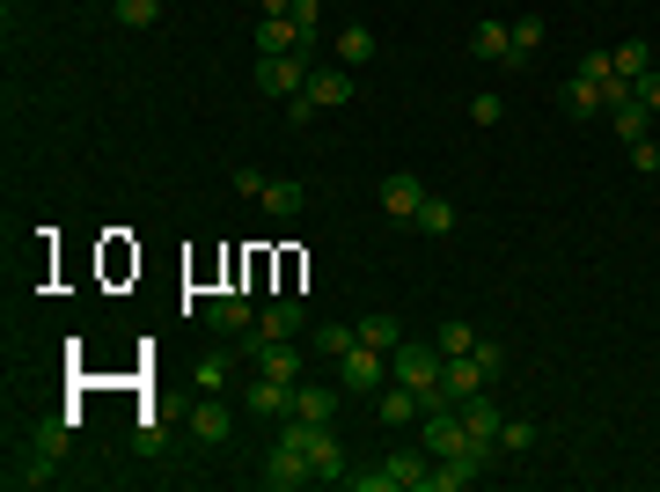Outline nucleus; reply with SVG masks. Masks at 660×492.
Returning a JSON list of instances; mask_svg holds the SVG:
<instances>
[{"label":"nucleus","mask_w":660,"mask_h":492,"mask_svg":"<svg viewBox=\"0 0 660 492\" xmlns=\"http://www.w3.org/2000/svg\"><path fill=\"white\" fill-rule=\"evenodd\" d=\"M279 442L309 456V470H316V485H345V470H352V464H345V442L331 434V426H309V419H293V412H287V426H279Z\"/></svg>","instance_id":"f257e3e1"},{"label":"nucleus","mask_w":660,"mask_h":492,"mask_svg":"<svg viewBox=\"0 0 660 492\" xmlns=\"http://www.w3.org/2000/svg\"><path fill=\"white\" fill-rule=\"evenodd\" d=\"M257 89L265 96H301L309 89V52H257Z\"/></svg>","instance_id":"f03ea898"},{"label":"nucleus","mask_w":660,"mask_h":492,"mask_svg":"<svg viewBox=\"0 0 660 492\" xmlns=\"http://www.w3.org/2000/svg\"><path fill=\"white\" fill-rule=\"evenodd\" d=\"M418 448L440 464V456H463V448H477V442L463 434V412H455V404H440V412H426V442H418Z\"/></svg>","instance_id":"7ed1b4c3"},{"label":"nucleus","mask_w":660,"mask_h":492,"mask_svg":"<svg viewBox=\"0 0 660 492\" xmlns=\"http://www.w3.org/2000/svg\"><path fill=\"white\" fill-rule=\"evenodd\" d=\"M338 375H345V390L374 397L382 382H390V353H374V345H352V353L338 361Z\"/></svg>","instance_id":"20e7f679"},{"label":"nucleus","mask_w":660,"mask_h":492,"mask_svg":"<svg viewBox=\"0 0 660 492\" xmlns=\"http://www.w3.org/2000/svg\"><path fill=\"white\" fill-rule=\"evenodd\" d=\"M250 361H257V375H279V382H301V345L293 339H250Z\"/></svg>","instance_id":"39448f33"},{"label":"nucleus","mask_w":660,"mask_h":492,"mask_svg":"<svg viewBox=\"0 0 660 492\" xmlns=\"http://www.w3.org/2000/svg\"><path fill=\"white\" fill-rule=\"evenodd\" d=\"M455 412H463V434H470L477 448H499V426H507V412H499V404H491L485 390H477V397H463Z\"/></svg>","instance_id":"423d86ee"},{"label":"nucleus","mask_w":660,"mask_h":492,"mask_svg":"<svg viewBox=\"0 0 660 492\" xmlns=\"http://www.w3.org/2000/svg\"><path fill=\"white\" fill-rule=\"evenodd\" d=\"M265 485H271V492L316 485V470H309V456H301V448H287V442H279V448H271V456H265Z\"/></svg>","instance_id":"0eeeda50"},{"label":"nucleus","mask_w":660,"mask_h":492,"mask_svg":"<svg viewBox=\"0 0 660 492\" xmlns=\"http://www.w3.org/2000/svg\"><path fill=\"white\" fill-rule=\"evenodd\" d=\"M418 206H426V184H418L412 170L382 176V214H390V221H418Z\"/></svg>","instance_id":"6e6552de"},{"label":"nucleus","mask_w":660,"mask_h":492,"mask_svg":"<svg viewBox=\"0 0 660 492\" xmlns=\"http://www.w3.org/2000/svg\"><path fill=\"white\" fill-rule=\"evenodd\" d=\"M301 96L316 103V111H338V103H352V67H309V89Z\"/></svg>","instance_id":"1a4fd4ad"},{"label":"nucleus","mask_w":660,"mask_h":492,"mask_svg":"<svg viewBox=\"0 0 660 492\" xmlns=\"http://www.w3.org/2000/svg\"><path fill=\"white\" fill-rule=\"evenodd\" d=\"M293 419H309V426H331V419H338V390L301 375V382H293Z\"/></svg>","instance_id":"9d476101"},{"label":"nucleus","mask_w":660,"mask_h":492,"mask_svg":"<svg viewBox=\"0 0 660 492\" xmlns=\"http://www.w3.org/2000/svg\"><path fill=\"white\" fill-rule=\"evenodd\" d=\"M228 434H235V412H228L220 397H206V404H192V442H198V448H220V442H228Z\"/></svg>","instance_id":"9b49d317"},{"label":"nucleus","mask_w":660,"mask_h":492,"mask_svg":"<svg viewBox=\"0 0 660 492\" xmlns=\"http://www.w3.org/2000/svg\"><path fill=\"white\" fill-rule=\"evenodd\" d=\"M390 478H396V492H433V456L426 448H396Z\"/></svg>","instance_id":"f8f14e48"},{"label":"nucleus","mask_w":660,"mask_h":492,"mask_svg":"<svg viewBox=\"0 0 660 492\" xmlns=\"http://www.w3.org/2000/svg\"><path fill=\"white\" fill-rule=\"evenodd\" d=\"M250 412H257V419H287V412H293V382H279V375H257V382H250Z\"/></svg>","instance_id":"ddd939ff"},{"label":"nucleus","mask_w":660,"mask_h":492,"mask_svg":"<svg viewBox=\"0 0 660 492\" xmlns=\"http://www.w3.org/2000/svg\"><path fill=\"white\" fill-rule=\"evenodd\" d=\"M374 419H382V426H412V419H426V404H418V390L390 382V390L374 397Z\"/></svg>","instance_id":"4468645a"},{"label":"nucleus","mask_w":660,"mask_h":492,"mask_svg":"<svg viewBox=\"0 0 660 492\" xmlns=\"http://www.w3.org/2000/svg\"><path fill=\"white\" fill-rule=\"evenodd\" d=\"M257 52H309V59H316V45L293 30V15H265V23H257Z\"/></svg>","instance_id":"2eb2a0df"},{"label":"nucleus","mask_w":660,"mask_h":492,"mask_svg":"<svg viewBox=\"0 0 660 492\" xmlns=\"http://www.w3.org/2000/svg\"><path fill=\"white\" fill-rule=\"evenodd\" d=\"M440 390L455 397V404H463V397H477V390H485V368H477V353H455V361L440 368Z\"/></svg>","instance_id":"dca6fc26"},{"label":"nucleus","mask_w":660,"mask_h":492,"mask_svg":"<svg viewBox=\"0 0 660 492\" xmlns=\"http://www.w3.org/2000/svg\"><path fill=\"white\" fill-rule=\"evenodd\" d=\"M646 125H653V111L638 103V89H632L624 103H610V133L624 140V148H632V140H646Z\"/></svg>","instance_id":"f3484780"},{"label":"nucleus","mask_w":660,"mask_h":492,"mask_svg":"<svg viewBox=\"0 0 660 492\" xmlns=\"http://www.w3.org/2000/svg\"><path fill=\"white\" fill-rule=\"evenodd\" d=\"M470 52H477V59H499V67H507V59H513V23H491V15H485V23L470 30Z\"/></svg>","instance_id":"a211bd4d"},{"label":"nucleus","mask_w":660,"mask_h":492,"mask_svg":"<svg viewBox=\"0 0 660 492\" xmlns=\"http://www.w3.org/2000/svg\"><path fill=\"white\" fill-rule=\"evenodd\" d=\"M257 206H265L271 221H293V214L309 206V184H265V192H257Z\"/></svg>","instance_id":"6ab92c4d"},{"label":"nucleus","mask_w":660,"mask_h":492,"mask_svg":"<svg viewBox=\"0 0 660 492\" xmlns=\"http://www.w3.org/2000/svg\"><path fill=\"white\" fill-rule=\"evenodd\" d=\"M352 331H360V345H374V353H396V345H404V323L382 317V309H374V317H360Z\"/></svg>","instance_id":"aec40b11"},{"label":"nucleus","mask_w":660,"mask_h":492,"mask_svg":"<svg viewBox=\"0 0 660 492\" xmlns=\"http://www.w3.org/2000/svg\"><path fill=\"white\" fill-rule=\"evenodd\" d=\"M455 198H440V192H426V206H418V236H455Z\"/></svg>","instance_id":"412c9836"},{"label":"nucleus","mask_w":660,"mask_h":492,"mask_svg":"<svg viewBox=\"0 0 660 492\" xmlns=\"http://www.w3.org/2000/svg\"><path fill=\"white\" fill-rule=\"evenodd\" d=\"M543 52V15H513V59L507 67H536Z\"/></svg>","instance_id":"4be33fe9"},{"label":"nucleus","mask_w":660,"mask_h":492,"mask_svg":"<svg viewBox=\"0 0 660 492\" xmlns=\"http://www.w3.org/2000/svg\"><path fill=\"white\" fill-rule=\"evenodd\" d=\"M610 67L624 81H638V75H653V45H646V37H624V45L610 52Z\"/></svg>","instance_id":"5701e85b"},{"label":"nucleus","mask_w":660,"mask_h":492,"mask_svg":"<svg viewBox=\"0 0 660 492\" xmlns=\"http://www.w3.org/2000/svg\"><path fill=\"white\" fill-rule=\"evenodd\" d=\"M367 59H374V30H367V23H345L338 30V67H367Z\"/></svg>","instance_id":"b1692460"},{"label":"nucleus","mask_w":660,"mask_h":492,"mask_svg":"<svg viewBox=\"0 0 660 492\" xmlns=\"http://www.w3.org/2000/svg\"><path fill=\"white\" fill-rule=\"evenodd\" d=\"M301 323H309V317H301V301H271L265 317H257V331H265V339H293Z\"/></svg>","instance_id":"393cba45"},{"label":"nucleus","mask_w":660,"mask_h":492,"mask_svg":"<svg viewBox=\"0 0 660 492\" xmlns=\"http://www.w3.org/2000/svg\"><path fill=\"white\" fill-rule=\"evenodd\" d=\"M565 111H572V118H610V111H602V89H594V81H565Z\"/></svg>","instance_id":"a878e982"},{"label":"nucleus","mask_w":660,"mask_h":492,"mask_svg":"<svg viewBox=\"0 0 660 492\" xmlns=\"http://www.w3.org/2000/svg\"><path fill=\"white\" fill-rule=\"evenodd\" d=\"M316 353H331V361H345V353H352V345H360V331H352V323H316Z\"/></svg>","instance_id":"bb28decb"},{"label":"nucleus","mask_w":660,"mask_h":492,"mask_svg":"<svg viewBox=\"0 0 660 492\" xmlns=\"http://www.w3.org/2000/svg\"><path fill=\"white\" fill-rule=\"evenodd\" d=\"M206 317H213V331H250V295H220Z\"/></svg>","instance_id":"cd10ccee"},{"label":"nucleus","mask_w":660,"mask_h":492,"mask_svg":"<svg viewBox=\"0 0 660 492\" xmlns=\"http://www.w3.org/2000/svg\"><path fill=\"white\" fill-rule=\"evenodd\" d=\"M111 15H118L125 30H154L162 23V0H111Z\"/></svg>","instance_id":"c85d7f7f"},{"label":"nucleus","mask_w":660,"mask_h":492,"mask_svg":"<svg viewBox=\"0 0 660 492\" xmlns=\"http://www.w3.org/2000/svg\"><path fill=\"white\" fill-rule=\"evenodd\" d=\"M433 345H440V353H448V361H455V353H477V331H470L463 317H448V323H440V331H433Z\"/></svg>","instance_id":"c756f323"},{"label":"nucleus","mask_w":660,"mask_h":492,"mask_svg":"<svg viewBox=\"0 0 660 492\" xmlns=\"http://www.w3.org/2000/svg\"><path fill=\"white\" fill-rule=\"evenodd\" d=\"M192 375H198V390H206V397H220V390H228V375H235V361H228V353H206Z\"/></svg>","instance_id":"7c9ffc66"},{"label":"nucleus","mask_w":660,"mask_h":492,"mask_svg":"<svg viewBox=\"0 0 660 492\" xmlns=\"http://www.w3.org/2000/svg\"><path fill=\"white\" fill-rule=\"evenodd\" d=\"M345 485L352 492H396V478H390V464H374V470H345Z\"/></svg>","instance_id":"2f4dec72"},{"label":"nucleus","mask_w":660,"mask_h":492,"mask_svg":"<svg viewBox=\"0 0 660 492\" xmlns=\"http://www.w3.org/2000/svg\"><path fill=\"white\" fill-rule=\"evenodd\" d=\"M499 448H513V456L536 448V419H507V426H499Z\"/></svg>","instance_id":"473e14b6"},{"label":"nucleus","mask_w":660,"mask_h":492,"mask_svg":"<svg viewBox=\"0 0 660 492\" xmlns=\"http://www.w3.org/2000/svg\"><path fill=\"white\" fill-rule=\"evenodd\" d=\"M287 15H293V30H301V37L316 45V30H323V0H293Z\"/></svg>","instance_id":"72a5a7b5"},{"label":"nucleus","mask_w":660,"mask_h":492,"mask_svg":"<svg viewBox=\"0 0 660 492\" xmlns=\"http://www.w3.org/2000/svg\"><path fill=\"white\" fill-rule=\"evenodd\" d=\"M470 118H477V125H499V118H507V103L491 96V89H477V96H470Z\"/></svg>","instance_id":"f704fd0d"},{"label":"nucleus","mask_w":660,"mask_h":492,"mask_svg":"<svg viewBox=\"0 0 660 492\" xmlns=\"http://www.w3.org/2000/svg\"><path fill=\"white\" fill-rule=\"evenodd\" d=\"M59 448H67V419H45L37 426V456H59Z\"/></svg>","instance_id":"c9c22d12"},{"label":"nucleus","mask_w":660,"mask_h":492,"mask_svg":"<svg viewBox=\"0 0 660 492\" xmlns=\"http://www.w3.org/2000/svg\"><path fill=\"white\" fill-rule=\"evenodd\" d=\"M610 75H616V67H610V52H587V59H580V81H594V89H602Z\"/></svg>","instance_id":"e433bc0d"},{"label":"nucleus","mask_w":660,"mask_h":492,"mask_svg":"<svg viewBox=\"0 0 660 492\" xmlns=\"http://www.w3.org/2000/svg\"><path fill=\"white\" fill-rule=\"evenodd\" d=\"M632 170H646V176H660V148H653V140H632Z\"/></svg>","instance_id":"4c0bfd02"},{"label":"nucleus","mask_w":660,"mask_h":492,"mask_svg":"<svg viewBox=\"0 0 660 492\" xmlns=\"http://www.w3.org/2000/svg\"><path fill=\"white\" fill-rule=\"evenodd\" d=\"M632 89H638V103H646V111H653V118H660V67H653V75H638Z\"/></svg>","instance_id":"58836bf2"},{"label":"nucleus","mask_w":660,"mask_h":492,"mask_svg":"<svg viewBox=\"0 0 660 492\" xmlns=\"http://www.w3.org/2000/svg\"><path fill=\"white\" fill-rule=\"evenodd\" d=\"M477 368H485V382H491V375L507 368V353H499V345H491V339H477Z\"/></svg>","instance_id":"ea45409f"},{"label":"nucleus","mask_w":660,"mask_h":492,"mask_svg":"<svg viewBox=\"0 0 660 492\" xmlns=\"http://www.w3.org/2000/svg\"><path fill=\"white\" fill-rule=\"evenodd\" d=\"M293 0H257V15H287Z\"/></svg>","instance_id":"a19ab883"}]
</instances>
